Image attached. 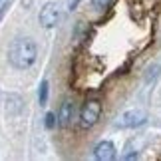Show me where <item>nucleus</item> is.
Masks as SVG:
<instances>
[{
  "label": "nucleus",
  "mask_w": 161,
  "mask_h": 161,
  "mask_svg": "<svg viewBox=\"0 0 161 161\" xmlns=\"http://www.w3.org/2000/svg\"><path fill=\"white\" fill-rule=\"evenodd\" d=\"M78 2H80V0H70V8H76Z\"/></svg>",
  "instance_id": "obj_11"
},
{
  "label": "nucleus",
  "mask_w": 161,
  "mask_h": 161,
  "mask_svg": "<svg viewBox=\"0 0 161 161\" xmlns=\"http://www.w3.org/2000/svg\"><path fill=\"white\" fill-rule=\"evenodd\" d=\"M92 4H94L96 10H106L114 4V0H92Z\"/></svg>",
  "instance_id": "obj_8"
},
{
  "label": "nucleus",
  "mask_w": 161,
  "mask_h": 161,
  "mask_svg": "<svg viewBox=\"0 0 161 161\" xmlns=\"http://www.w3.org/2000/svg\"><path fill=\"white\" fill-rule=\"evenodd\" d=\"M94 157L97 161H111L115 159V145L111 141H100L94 147Z\"/></svg>",
  "instance_id": "obj_4"
},
{
  "label": "nucleus",
  "mask_w": 161,
  "mask_h": 161,
  "mask_svg": "<svg viewBox=\"0 0 161 161\" xmlns=\"http://www.w3.org/2000/svg\"><path fill=\"white\" fill-rule=\"evenodd\" d=\"M54 125H56V115L54 114H46V127L52 129Z\"/></svg>",
  "instance_id": "obj_9"
},
{
  "label": "nucleus",
  "mask_w": 161,
  "mask_h": 161,
  "mask_svg": "<svg viewBox=\"0 0 161 161\" xmlns=\"http://www.w3.org/2000/svg\"><path fill=\"white\" fill-rule=\"evenodd\" d=\"M8 4H10V0H0V20H2L4 12L8 10Z\"/></svg>",
  "instance_id": "obj_10"
},
{
  "label": "nucleus",
  "mask_w": 161,
  "mask_h": 161,
  "mask_svg": "<svg viewBox=\"0 0 161 161\" xmlns=\"http://www.w3.org/2000/svg\"><path fill=\"white\" fill-rule=\"evenodd\" d=\"M147 119L145 111L141 109H129V111H123L117 119V125L119 127H137V125H143Z\"/></svg>",
  "instance_id": "obj_3"
},
{
  "label": "nucleus",
  "mask_w": 161,
  "mask_h": 161,
  "mask_svg": "<svg viewBox=\"0 0 161 161\" xmlns=\"http://www.w3.org/2000/svg\"><path fill=\"white\" fill-rule=\"evenodd\" d=\"M56 22H58V8H56V4H46L40 10V24L44 28H54Z\"/></svg>",
  "instance_id": "obj_5"
},
{
  "label": "nucleus",
  "mask_w": 161,
  "mask_h": 161,
  "mask_svg": "<svg viewBox=\"0 0 161 161\" xmlns=\"http://www.w3.org/2000/svg\"><path fill=\"white\" fill-rule=\"evenodd\" d=\"M38 58V48L30 38H16L8 50V60L16 70H28Z\"/></svg>",
  "instance_id": "obj_1"
},
{
  "label": "nucleus",
  "mask_w": 161,
  "mask_h": 161,
  "mask_svg": "<svg viewBox=\"0 0 161 161\" xmlns=\"http://www.w3.org/2000/svg\"><path fill=\"white\" fill-rule=\"evenodd\" d=\"M38 100H40V106H46V102H48V82L46 80H42V84H40Z\"/></svg>",
  "instance_id": "obj_7"
},
{
  "label": "nucleus",
  "mask_w": 161,
  "mask_h": 161,
  "mask_svg": "<svg viewBox=\"0 0 161 161\" xmlns=\"http://www.w3.org/2000/svg\"><path fill=\"white\" fill-rule=\"evenodd\" d=\"M100 115H102V103L97 100H88L80 109V123H82V127L90 129L97 123Z\"/></svg>",
  "instance_id": "obj_2"
},
{
  "label": "nucleus",
  "mask_w": 161,
  "mask_h": 161,
  "mask_svg": "<svg viewBox=\"0 0 161 161\" xmlns=\"http://www.w3.org/2000/svg\"><path fill=\"white\" fill-rule=\"evenodd\" d=\"M74 103L72 102H64L62 103V108H60V114H58V125L60 127H68L72 123V119H74Z\"/></svg>",
  "instance_id": "obj_6"
}]
</instances>
